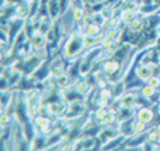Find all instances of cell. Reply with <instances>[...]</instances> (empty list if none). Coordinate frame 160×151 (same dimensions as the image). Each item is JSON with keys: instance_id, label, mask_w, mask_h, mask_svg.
<instances>
[{"instance_id": "1", "label": "cell", "mask_w": 160, "mask_h": 151, "mask_svg": "<svg viewBox=\"0 0 160 151\" xmlns=\"http://www.w3.org/2000/svg\"><path fill=\"white\" fill-rule=\"evenodd\" d=\"M61 51H62V57H63V59L66 62L78 61V58L82 55L83 51H86L84 45H83V33L76 30L68 34Z\"/></svg>"}, {"instance_id": "2", "label": "cell", "mask_w": 160, "mask_h": 151, "mask_svg": "<svg viewBox=\"0 0 160 151\" xmlns=\"http://www.w3.org/2000/svg\"><path fill=\"white\" fill-rule=\"evenodd\" d=\"M119 69H121V62L115 57H110V59H105L101 64V72L107 76L118 75Z\"/></svg>"}, {"instance_id": "3", "label": "cell", "mask_w": 160, "mask_h": 151, "mask_svg": "<svg viewBox=\"0 0 160 151\" xmlns=\"http://www.w3.org/2000/svg\"><path fill=\"white\" fill-rule=\"evenodd\" d=\"M138 95H139V92H136V90H127V92L117 100L118 102V106L133 107V109H135V106L138 105Z\"/></svg>"}, {"instance_id": "4", "label": "cell", "mask_w": 160, "mask_h": 151, "mask_svg": "<svg viewBox=\"0 0 160 151\" xmlns=\"http://www.w3.org/2000/svg\"><path fill=\"white\" fill-rule=\"evenodd\" d=\"M153 71H155V68H153L152 65H149V64H139L138 67L135 68V71H133V72H135V78L138 79V81L146 82L150 76L155 75V73H153Z\"/></svg>"}, {"instance_id": "5", "label": "cell", "mask_w": 160, "mask_h": 151, "mask_svg": "<svg viewBox=\"0 0 160 151\" xmlns=\"http://www.w3.org/2000/svg\"><path fill=\"white\" fill-rule=\"evenodd\" d=\"M47 11H48V16H49L53 21H58V20L61 19V16H62L61 0H48Z\"/></svg>"}, {"instance_id": "6", "label": "cell", "mask_w": 160, "mask_h": 151, "mask_svg": "<svg viewBox=\"0 0 160 151\" xmlns=\"http://www.w3.org/2000/svg\"><path fill=\"white\" fill-rule=\"evenodd\" d=\"M53 82H55V86H58L59 89H68V88H70L75 84V82H73V76L70 75L69 72L61 73L59 76H56V78L53 79Z\"/></svg>"}, {"instance_id": "7", "label": "cell", "mask_w": 160, "mask_h": 151, "mask_svg": "<svg viewBox=\"0 0 160 151\" xmlns=\"http://www.w3.org/2000/svg\"><path fill=\"white\" fill-rule=\"evenodd\" d=\"M146 23H148V19L145 20L143 16H138L136 19H133L132 21L129 23V24H127V30L131 31V33L138 34V33H141V31L145 28Z\"/></svg>"}, {"instance_id": "8", "label": "cell", "mask_w": 160, "mask_h": 151, "mask_svg": "<svg viewBox=\"0 0 160 151\" xmlns=\"http://www.w3.org/2000/svg\"><path fill=\"white\" fill-rule=\"evenodd\" d=\"M136 119L146 124H150L155 119V112L150 107H139V110H136Z\"/></svg>"}, {"instance_id": "9", "label": "cell", "mask_w": 160, "mask_h": 151, "mask_svg": "<svg viewBox=\"0 0 160 151\" xmlns=\"http://www.w3.org/2000/svg\"><path fill=\"white\" fill-rule=\"evenodd\" d=\"M139 95L143 99H146V100H150L153 96L158 95V89H155L153 86H150V85H148L145 82V85H142L141 89H139Z\"/></svg>"}, {"instance_id": "10", "label": "cell", "mask_w": 160, "mask_h": 151, "mask_svg": "<svg viewBox=\"0 0 160 151\" xmlns=\"http://www.w3.org/2000/svg\"><path fill=\"white\" fill-rule=\"evenodd\" d=\"M136 17H138V14L131 11V10H128V8H125V7H122L121 11H119V19H121V21L124 23L125 25L129 24V23L132 21L133 19H136Z\"/></svg>"}, {"instance_id": "11", "label": "cell", "mask_w": 160, "mask_h": 151, "mask_svg": "<svg viewBox=\"0 0 160 151\" xmlns=\"http://www.w3.org/2000/svg\"><path fill=\"white\" fill-rule=\"evenodd\" d=\"M146 127H148V124L146 123H143V121H141V120H133V123H132V130H133V134L135 136H142L145 132H146Z\"/></svg>"}, {"instance_id": "12", "label": "cell", "mask_w": 160, "mask_h": 151, "mask_svg": "<svg viewBox=\"0 0 160 151\" xmlns=\"http://www.w3.org/2000/svg\"><path fill=\"white\" fill-rule=\"evenodd\" d=\"M83 45H84L86 51H88V50H93L94 47H97L96 37H93V35H88V34L83 33Z\"/></svg>"}, {"instance_id": "13", "label": "cell", "mask_w": 160, "mask_h": 151, "mask_svg": "<svg viewBox=\"0 0 160 151\" xmlns=\"http://www.w3.org/2000/svg\"><path fill=\"white\" fill-rule=\"evenodd\" d=\"M108 113V109L105 106H97V109L94 110V120H96V123L101 124L102 119L107 116Z\"/></svg>"}, {"instance_id": "14", "label": "cell", "mask_w": 160, "mask_h": 151, "mask_svg": "<svg viewBox=\"0 0 160 151\" xmlns=\"http://www.w3.org/2000/svg\"><path fill=\"white\" fill-rule=\"evenodd\" d=\"M70 13L76 23H82L86 16V8H79V7H70Z\"/></svg>"}, {"instance_id": "15", "label": "cell", "mask_w": 160, "mask_h": 151, "mask_svg": "<svg viewBox=\"0 0 160 151\" xmlns=\"http://www.w3.org/2000/svg\"><path fill=\"white\" fill-rule=\"evenodd\" d=\"M84 33L88 34V35H93V37H97L98 34L102 33V27L98 24H96V23H93V24L87 25V27H84Z\"/></svg>"}, {"instance_id": "16", "label": "cell", "mask_w": 160, "mask_h": 151, "mask_svg": "<svg viewBox=\"0 0 160 151\" xmlns=\"http://www.w3.org/2000/svg\"><path fill=\"white\" fill-rule=\"evenodd\" d=\"M160 138V136L158 134V133L155 132V130H152L150 133H148L146 134V144H149V146H152V144L158 143Z\"/></svg>"}, {"instance_id": "17", "label": "cell", "mask_w": 160, "mask_h": 151, "mask_svg": "<svg viewBox=\"0 0 160 151\" xmlns=\"http://www.w3.org/2000/svg\"><path fill=\"white\" fill-rule=\"evenodd\" d=\"M148 85H150V86H153L155 89H160V75H152L149 79L146 81Z\"/></svg>"}]
</instances>
